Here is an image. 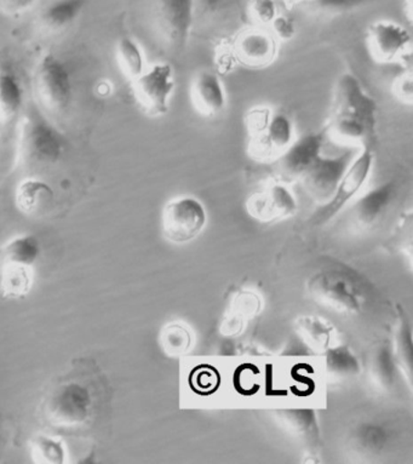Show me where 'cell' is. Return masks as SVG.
I'll return each mask as SVG.
<instances>
[{
	"mask_svg": "<svg viewBox=\"0 0 413 464\" xmlns=\"http://www.w3.org/2000/svg\"><path fill=\"white\" fill-rule=\"evenodd\" d=\"M357 153L355 149L351 147L337 156H322V153L300 179L309 196L319 203H326L335 193L337 186Z\"/></svg>",
	"mask_w": 413,
	"mask_h": 464,
	"instance_id": "10",
	"label": "cell"
},
{
	"mask_svg": "<svg viewBox=\"0 0 413 464\" xmlns=\"http://www.w3.org/2000/svg\"><path fill=\"white\" fill-rule=\"evenodd\" d=\"M238 0H196V9L199 8L204 15H221L236 5Z\"/></svg>",
	"mask_w": 413,
	"mask_h": 464,
	"instance_id": "38",
	"label": "cell"
},
{
	"mask_svg": "<svg viewBox=\"0 0 413 464\" xmlns=\"http://www.w3.org/2000/svg\"><path fill=\"white\" fill-rule=\"evenodd\" d=\"M41 0H0V10L8 15H20L37 5Z\"/></svg>",
	"mask_w": 413,
	"mask_h": 464,
	"instance_id": "39",
	"label": "cell"
},
{
	"mask_svg": "<svg viewBox=\"0 0 413 464\" xmlns=\"http://www.w3.org/2000/svg\"><path fill=\"white\" fill-rule=\"evenodd\" d=\"M250 15L258 26L268 28L279 15L276 0H251Z\"/></svg>",
	"mask_w": 413,
	"mask_h": 464,
	"instance_id": "33",
	"label": "cell"
},
{
	"mask_svg": "<svg viewBox=\"0 0 413 464\" xmlns=\"http://www.w3.org/2000/svg\"><path fill=\"white\" fill-rule=\"evenodd\" d=\"M315 8L324 10V12L340 13L348 12L360 8V6L371 5L377 0H311Z\"/></svg>",
	"mask_w": 413,
	"mask_h": 464,
	"instance_id": "34",
	"label": "cell"
},
{
	"mask_svg": "<svg viewBox=\"0 0 413 464\" xmlns=\"http://www.w3.org/2000/svg\"><path fill=\"white\" fill-rule=\"evenodd\" d=\"M207 223L204 204L192 196L176 197L165 205L161 215V230L165 239L174 244L192 242Z\"/></svg>",
	"mask_w": 413,
	"mask_h": 464,
	"instance_id": "7",
	"label": "cell"
},
{
	"mask_svg": "<svg viewBox=\"0 0 413 464\" xmlns=\"http://www.w3.org/2000/svg\"><path fill=\"white\" fill-rule=\"evenodd\" d=\"M393 93L400 102L412 106L413 77L411 71L408 70L395 79L393 82Z\"/></svg>",
	"mask_w": 413,
	"mask_h": 464,
	"instance_id": "36",
	"label": "cell"
},
{
	"mask_svg": "<svg viewBox=\"0 0 413 464\" xmlns=\"http://www.w3.org/2000/svg\"><path fill=\"white\" fill-rule=\"evenodd\" d=\"M132 90L146 114L154 118L163 117L170 110L175 90L174 70L168 63L154 64L132 81Z\"/></svg>",
	"mask_w": 413,
	"mask_h": 464,
	"instance_id": "9",
	"label": "cell"
},
{
	"mask_svg": "<svg viewBox=\"0 0 413 464\" xmlns=\"http://www.w3.org/2000/svg\"><path fill=\"white\" fill-rule=\"evenodd\" d=\"M95 411V397L89 384L81 380H62L43 399L41 413L55 430H78Z\"/></svg>",
	"mask_w": 413,
	"mask_h": 464,
	"instance_id": "4",
	"label": "cell"
},
{
	"mask_svg": "<svg viewBox=\"0 0 413 464\" xmlns=\"http://www.w3.org/2000/svg\"><path fill=\"white\" fill-rule=\"evenodd\" d=\"M376 128V101L366 92L354 74L341 75L336 82L326 136L351 149H371L370 145L375 141Z\"/></svg>",
	"mask_w": 413,
	"mask_h": 464,
	"instance_id": "1",
	"label": "cell"
},
{
	"mask_svg": "<svg viewBox=\"0 0 413 464\" xmlns=\"http://www.w3.org/2000/svg\"><path fill=\"white\" fill-rule=\"evenodd\" d=\"M279 41L267 27L247 28L235 39L233 53L235 59L247 67L264 68L274 63Z\"/></svg>",
	"mask_w": 413,
	"mask_h": 464,
	"instance_id": "14",
	"label": "cell"
},
{
	"mask_svg": "<svg viewBox=\"0 0 413 464\" xmlns=\"http://www.w3.org/2000/svg\"><path fill=\"white\" fill-rule=\"evenodd\" d=\"M272 111L265 107H256L247 114V129H249L251 138L262 134L267 127Z\"/></svg>",
	"mask_w": 413,
	"mask_h": 464,
	"instance_id": "37",
	"label": "cell"
},
{
	"mask_svg": "<svg viewBox=\"0 0 413 464\" xmlns=\"http://www.w3.org/2000/svg\"><path fill=\"white\" fill-rule=\"evenodd\" d=\"M31 456L34 463L62 464L68 455L62 440L41 434L31 441Z\"/></svg>",
	"mask_w": 413,
	"mask_h": 464,
	"instance_id": "30",
	"label": "cell"
},
{
	"mask_svg": "<svg viewBox=\"0 0 413 464\" xmlns=\"http://www.w3.org/2000/svg\"><path fill=\"white\" fill-rule=\"evenodd\" d=\"M24 89L19 73L9 61L0 59V125L15 121L24 107Z\"/></svg>",
	"mask_w": 413,
	"mask_h": 464,
	"instance_id": "19",
	"label": "cell"
},
{
	"mask_svg": "<svg viewBox=\"0 0 413 464\" xmlns=\"http://www.w3.org/2000/svg\"><path fill=\"white\" fill-rule=\"evenodd\" d=\"M393 348L387 341L380 342L370 355L369 372L373 386L380 392H389L394 386L397 369Z\"/></svg>",
	"mask_w": 413,
	"mask_h": 464,
	"instance_id": "22",
	"label": "cell"
},
{
	"mask_svg": "<svg viewBox=\"0 0 413 464\" xmlns=\"http://www.w3.org/2000/svg\"><path fill=\"white\" fill-rule=\"evenodd\" d=\"M160 344L165 353L178 357L189 350L192 336L182 324L171 323L161 331Z\"/></svg>",
	"mask_w": 413,
	"mask_h": 464,
	"instance_id": "32",
	"label": "cell"
},
{
	"mask_svg": "<svg viewBox=\"0 0 413 464\" xmlns=\"http://www.w3.org/2000/svg\"><path fill=\"white\" fill-rule=\"evenodd\" d=\"M63 135L37 106L24 111L20 123L16 149V168L37 171L53 167L63 156Z\"/></svg>",
	"mask_w": 413,
	"mask_h": 464,
	"instance_id": "3",
	"label": "cell"
},
{
	"mask_svg": "<svg viewBox=\"0 0 413 464\" xmlns=\"http://www.w3.org/2000/svg\"><path fill=\"white\" fill-rule=\"evenodd\" d=\"M34 276L32 267L20 265H3L0 291L6 298H24L31 293Z\"/></svg>",
	"mask_w": 413,
	"mask_h": 464,
	"instance_id": "28",
	"label": "cell"
},
{
	"mask_svg": "<svg viewBox=\"0 0 413 464\" xmlns=\"http://www.w3.org/2000/svg\"><path fill=\"white\" fill-rule=\"evenodd\" d=\"M404 10H405V14H406V19H408L409 24H411L412 23V14H413L412 0H405Z\"/></svg>",
	"mask_w": 413,
	"mask_h": 464,
	"instance_id": "40",
	"label": "cell"
},
{
	"mask_svg": "<svg viewBox=\"0 0 413 464\" xmlns=\"http://www.w3.org/2000/svg\"><path fill=\"white\" fill-rule=\"evenodd\" d=\"M32 90L35 106L45 115H60L73 99V79L67 64L55 53H45L35 66Z\"/></svg>",
	"mask_w": 413,
	"mask_h": 464,
	"instance_id": "5",
	"label": "cell"
},
{
	"mask_svg": "<svg viewBox=\"0 0 413 464\" xmlns=\"http://www.w3.org/2000/svg\"><path fill=\"white\" fill-rule=\"evenodd\" d=\"M190 100L197 113L206 118L220 115L227 107V92L216 73L201 71L190 86Z\"/></svg>",
	"mask_w": 413,
	"mask_h": 464,
	"instance_id": "17",
	"label": "cell"
},
{
	"mask_svg": "<svg viewBox=\"0 0 413 464\" xmlns=\"http://www.w3.org/2000/svg\"><path fill=\"white\" fill-rule=\"evenodd\" d=\"M375 163V156L372 150L364 147L355 154L353 161L348 167L346 174L343 175L339 186L326 203L314 212L309 222L312 226L319 227L329 223L335 218L347 205L358 196H360L362 189L368 185Z\"/></svg>",
	"mask_w": 413,
	"mask_h": 464,
	"instance_id": "6",
	"label": "cell"
},
{
	"mask_svg": "<svg viewBox=\"0 0 413 464\" xmlns=\"http://www.w3.org/2000/svg\"><path fill=\"white\" fill-rule=\"evenodd\" d=\"M325 372L333 382H346L360 372V364L347 345H331L325 351Z\"/></svg>",
	"mask_w": 413,
	"mask_h": 464,
	"instance_id": "25",
	"label": "cell"
},
{
	"mask_svg": "<svg viewBox=\"0 0 413 464\" xmlns=\"http://www.w3.org/2000/svg\"><path fill=\"white\" fill-rule=\"evenodd\" d=\"M196 0H153L152 19L161 41L182 52L192 32Z\"/></svg>",
	"mask_w": 413,
	"mask_h": 464,
	"instance_id": "8",
	"label": "cell"
},
{
	"mask_svg": "<svg viewBox=\"0 0 413 464\" xmlns=\"http://www.w3.org/2000/svg\"><path fill=\"white\" fill-rule=\"evenodd\" d=\"M390 441V433L383 424L364 422L355 427L350 435V446L355 455L376 457Z\"/></svg>",
	"mask_w": 413,
	"mask_h": 464,
	"instance_id": "20",
	"label": "cell"
},
{
	"mask_svg": "<svg viewBox=\"0 0 413 464\" xmlns=\"http://www.w3.org/2000/svg\"><path fill=\"white\" fill-rule=\"evenodd\" d=\"M261 300L253 291H243L233 300L227 315L222 323V334L232 336L243 330L247 320L253 319L260 312Z\"/></svg>",
	"mask_w": 413,
	"mask_h": 464,
	"instance_id": "24",
	"label": "cell"
},
{
	"mask_svg": "<svg viewBox=\"0 0 413 464\" xmlns=\"http://www.w3.org/2000/svg\"><path fill=\"white\" fill-rule=\"evenodd\" d=\"M393 353L397 364L400 365L402 372H406L408 381L411 383V368H412V336L411 326L408 323V319L400 316V322L395 327Z\"/></svg>",
	"mask_w": 413,
	"mask_h": 464,
	"instance_id": "31",
	"label": "cell"
},
{
	"mask_svg": "<svg viewBox=\"0 0 413 464\" xmlns=\"http://www.w3.org/2000/svg\"><path fill=\"white\" fill-rule=\"evenodd\" d=\"M326 138L325 130L301 136L276 158L280 174L286 181L303 176L322 153Z\"/></svg>",
	"mask_w": 413,
	"mask_h": 464,
	"instance_id": "15",
	"label": "cell"
},
{
	"mask_svg": "<svg viewBox=\"0 0 413 464\" xmlns=\"http://www.w3.org/2000/svg\"><path fill=\"white\" fill-rule=\"evenodd\" d=\"M268 28L278 41H291L297 34V27L294 21L291 19L290 16L282 15V14H279V15L273 20L271 26Z\"/></svg>",
	"mask_w": 413,
	"mask_h": 464,
	"instance_id": "35",
	"label": "cell"
},
{
	"mask_svg": "<svg viewBox=\"0 0 413 464\" xmlns=\"http://www.w3.org/2000/svg\"><path fill=\"white\" fill-rule=\"evenodd\" d=\"M278 420L289 433L307 444V448H317L319 444V427L317 416H315L313 410H280Z\"/></svg>",
	"mask_w": 413,
	"mask_h": 464,
	"instance_id": "21",
	"label": "cell"
},
{
	"mask_svg": "<svg viewBox=\"0 0 413 464\" xmlns=\"http://www.w3.org/2000/svg\"><path fill=\"white\" fill-rule=\"evenodd\" d=\"M368 45L373 59L379 63H404L411 59V34L394 21L373 23L368 31Z\"/></svg>",
	"mask_w": 413,
	"mask_h": 464,
	"instance_id": "11",
	"label": "cell"
},
{
	"mask_svg": "<svg viewBox=\"0 0 413 464\" xmlns=\"http://www.w3.org/2000/svg\"><path fill=\"white\" fill-rule=\"evenodd\" d=\"M296 140L293 120L285 113H272L262 134L250 141V153L258 160H276Z\"/></svg>",
	"mask_w": 413,
	"mask_h": 464,
	"instance_id": "16",
	"label": "cell"
},
{
	"mask_svg": "<svg viewBox=\"0 0 413 464\" xmlns=\"http://www.w3.org/2000/svg\"><path fill=\"white\" fill-rule=\"evenodd\" d=\"M247 211L261 222H275L293 218L297 212L296 197L290 187L283 181L269 183L261 192L247 199Z\"/></svg>",
	"mask_w": 413,
	"mask_h": 464,
	"instance_id": "13",
	"label": "cell"
},
{
	"mask_svg": "<svg viewBox=\"0 0 413 464\" xmlns=\"http://www.w3.org/2000/svg\"><path fill=\"white\" fill-rule=\"evenodd\" d=\"M307 291L317 304L341 314L355 315L364 311L371 296L372 286L361 273L351 266L328 260L309 276Z\"/></svg>",
	"mask_w": 413,
	"mask_h": 464,
	"instance_id": "2",
	"label": "cell"
},
{
	"mask_svg": "<svg viewBox=\"0 0 413 464\" xmlns=\"http://www.w3.org/2000/svg\"><path fill=\"white\" fill-rule=\"evenodd\" d=\"M397 194V183L389 181L355 198L350 208L351 227L364 232L379 225L393 207Z\"/></svg>",
	"mask_w": 413,
	"mask_h": 464,
	"instance_id": "12",
	"label": "cell"
},
{
	"mask_svg": "<svg viewBox=\"0 0 413 464\" xmlns=\"http://www.w3.org/2000/svg\"><path fill=\"white\" fill-rule=\"evenodd\" d=\"M297 334L314 351L325 352L336 338V329L318 316L303 315L296 320Z\"/></svg>",
	"mask_w": 413,
	"mask_h": 464,
	"instance_id": "26",
	"label": "cell"
},
{
	"mask_svg": "<svg viewBox=\"0 0 413 464\" xmlns=\"http://www.w3.org/2000/svg\"><path fill=\"white\" fill-rule=\"evenodd\" d=\"M42 243L37 236L23 235L6 243L0 249V262L3 265H20L34 267L42 256Z\"/></svg>",
	"mask_w": 413,
	"mask_h": 464,
	"instance_id": "23",
	"label": "cell"
},
{
	"mask_svg": "<svg viewBox=\"0 0 413 464\" xmlns=\"http://www.w3.org/2000/svg\"><path fill=\"white\" fill-rule=\"evenodd\" d=\"M53 190L45 181L37 178H27L17 186L16 205L24 214H34L52 201Z\"/></svg>",
	"mask_w": 413,
	"mask_h": 464,
	"instance_id": "27",
	"label": "cell"
},
{
	"mask_svg": "<svg viewBox=\"0 0 413 464\" xmlns=\"http://www.w3.org/2000/svg\"><path fill=\"white\" fill-rule=\"evenodd\" d=\"M38 5L35 24L39 32L56 35L67 31L79 19L86 0H44Z\"/></svg>",
	"mask_w": 413,
	"mask_h": 464,
	"instance_id": "18",
	"label": "cell"
},
{
	"mask_svg": "<svg viewBox=\"0 0 413 464\" xmlns=\"http://www.w3.org/2000/svg\"><path fill=\"white\" fill-rule=\"evenodd\" d=\"M117 59L121 72L131 82L147 70L145 53L139 43L130 37L120 38L118 42Z\"/></svg>",
	"mask_w": 413,
	"mask_h": 464,
	"instance_id": "29",
	"label": "cell"
}]
</instances>
